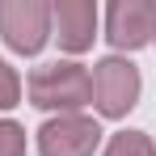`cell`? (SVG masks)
I'll return each mask as SVG.
<instances>
[{
  "mask_svg": "<svg viewBox=\"0 0 156 156\" xmlns=\"http://www.w3.org/2000/svg\"><path fill=\"white\" fill-rule=\"evenodd\" d=\"M0 156H26V127L0 118Z\"/></svg>",
  "mask_w": 156,
  "mask_h": 156,
  "instance_id": "9",
  "label": "cell"
},
{
  "mask_svg": "<svg viewBox=\"0 0 156 156\" xmlns=\"http://www.w3.org/2000/svg\"><path fill=\"white\" fill-rule=\"evenodd\" d=\"M97 26H101V13H97L93 0H55L51 4V38L68 55L93 51Z\"/></svg>",
  "mask_w": 156,
  "mask_h": 156,
  "instance_id": "6",
  "label": "cell"
},
{
  "mask_svg": "<svg viewBox=\"0 0 156 156\" xmlns=\"http://www.w3.org/2000/svg\"><path fill=\"white\" fill-rule=\"evenodd\" d=\"M105 42L118 55L152 47L156 42V0H110V9H105Z\"/></svg>",
  "mask_w": 156,
  "mask_h": 156,
  "instance_id": "5",
  "label": "cell"
},
{
  "mask_svg": "<svg viewBox=\"0 0 156 156\" xmlns=\"http://www.w3.org/2000/svg\"><path fill=\"white\" fill-rule=\"evenodd\" d=\"M13 105H21V76L9 59H0V114Z\"/></svg>",
  "mask_w": 156,
  "mask_h": 156,
  "instance_id": "8",
  "label": "cell"
},
{
  "mask_svg": "<svg viewBox=\"0 0 156 156\" xmlns=\"http://www.w3.org/2000/svg\"><path fill=\"white\" fill-rule=\"evenodd\" d=\"M101 122L89 114H55L34 131L38 156H93L101 148Z\"/></svg>",
  "mask_w": 156,
  "mask_h": 156,
  "instance_id": "4",
  "label": "cell"
},
{
  "mask_svg": "<svg viewBox=\"0 0 156 156\" xmlns=\"http://www.w3.org/2000/svg\"><path fill=\"white\" fill-rule=\"evenodd\" d=\"M0 38L13 55H38L51 42V0H0Z\"/></svg>",
  "mask_w": 156,
  "mask_h": 156,
  "instance_id": "3",
  "label": "cell"
},
{
  "mask_svg": "<svg viewBox=\"0 0 156 156\" xmlns=\"http://www.w3.org/2000/svg\"><path fill=\"white\" fill-rule=\"evenodd\" d=\"M26 97L30 105L47 110V114H80L84 105H93V80L89 68L76 59H51L42 68H34L26 80Z\"/></svg>",
  "mask_w": 156,
  "mask_h": 156,
  "instance_id": "1",
  "label": "cell"
},
{
  "mask_svg": "<svg viewBox=\"0 0 156 156\" xmlns=\"http://www.w3.org/2000/svg\"><path fill=\"white\" fill-rule=\"evenodd\" d=\"M101 156H156V144L148 131H118V135L105 139Z\"/></svg>",
  "mask_w": 156,
  "mask_h": 156,
  "instance_id": "7",
  "label": "cell"
},
{
  "mask_svg": "<svg viewBox=\"0 0 156 156\" xmlns=\"http://www.w3.org/2000/svg\"><path fill=\"white\" fill-rule=\"evenodd\" d=\"M93 105L101 118H127L131 110L139 105V93H144V76L139 68L131 63L127 55H105L93 63Z\"/></svg>",
  "mask_w": 156,
  "mask_h": 156,
  "instance_id": "2",
  "label": "cell"
}]
</instances>
